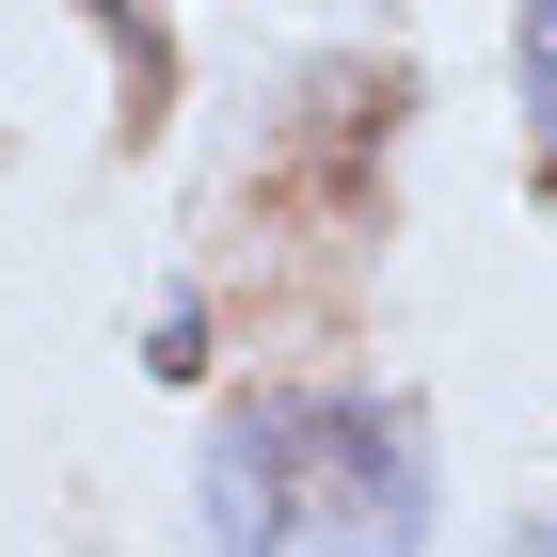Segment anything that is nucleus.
<instances>
[{"label":"nucleus","mask_w":557,"mask_h":557,"mask_svg":"<svg viewBox=\"0 0 557 557\" xmlns=\"http://www.w3.org/2000/svg\"><path fill=\"white\" fill-rule=\"evenodd\" d=\"M525 112H542V175H557V0H525Z\"/></svg>","instance_id":"f03ea898"},{"label":"nucleus","mask_w":557,"mask_h":557,"mask_svg":"<svg viewBox=\"0 0 557 557\" xmlns=\"http://www.w3.org/2000/svg\"><path fill=\"white\" fill-rule=\"evenodd\" d=\"M430 414L367 383H271L208 430V557H414Z\"/></svg>","instance_id":"f257e3e1"}]
</instances>
